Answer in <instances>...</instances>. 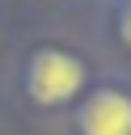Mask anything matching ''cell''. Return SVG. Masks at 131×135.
<instances>
[{
    "mask_svg": "<svg viewBox=\"0 0 131 135\" xmlns=\"http://www.w3.org/2000/svg\"><path fill=\"white\" fill-rule=\"evenodd\" d=\"M80 135H131V93L123 89H97L76 110Z\"/></svg>",
    "mask_w": 131,
    "mask_h": 135,
    "instance_id": "7a4b0ae2",
    "label": "cell"
},
{
    "mask_svg": "<svg viewBox=\"0 0 131 135\" xmlns=\"http://www.w3.org/2000/svg\"><path fill=\"white\" fill-rule=\"evenodd\" d=\"M118 42H123V46L131 51V0H127V4L118 8Z\"/></svg>",
    "mask_w": 131,
    "mask_h": 135,
    "instance_id": "3957f363",
    "label": "cell"
},
{
    "mask_svg": "<svg viewBox=\"0 0 131 135\" xmlns=\"http://www.w3.org/2000/svg\"><path fill=\"white\" fill-rule=\"evenodd\" d=\"M85 76H89V68H85L72 51L42 46V51H34L30 63H25V93H30L38 105H63V101H72V97L85 89Z\"/></svg>",
    "mask_w": 131,
    "mask_h": 135,
    "instance_id": "6da1fadb",
    "label": "cell"
}]
</instances>
